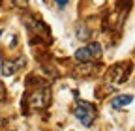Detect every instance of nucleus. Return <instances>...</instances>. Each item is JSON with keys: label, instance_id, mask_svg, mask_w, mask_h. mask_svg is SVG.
<instances>
[{"label": "nucleus", "instance_id": "obj_5", "mask_svg": "<svg viewBox=\"0 0 135 131\" xmlns=\"http://www.w3.org/2000/svg\"><path fill=\"white\" fill-rule=\"evenodd\" d=\"M25 66V58L21 56V58H17V60H6L4 64H2V75L4 77H9V75H13L17 69H21Z\"/></svg>", "mask_w": 135, "mask_h": 131}, {"label": "nucleus", "instance_id": "obj_2", "mask_svg": "<svg viewBox=\"0 0 135 131\" xmlns=\"http://www.w3.org/2000/svg\"><path fill=\"white\" fill-rule=\"evenodd\" d=\"M75 118L81 120V124H83L84 127H90L92 122H94V118H96V109H94V105H90V103H86V101H79L77 107H75Z\"/></svg>", "mask_w": 135, "mask_h": 131}, {"label": "nucleus", "instance_id": "obj_9", "mask_svg": "<svg viewBox=\"0 0 135 131\" xmlns=\"http://www.w3.org/2000/svg\"><path fill=\"white\" fill-rule=\"evenodd\" d=\"M88 49H90V53H92V58H94V60H99V58H101V45H99V43L92 41V43L88 45Z\"/></svg>", "mask_w": 135, "mask_h": 131}, {"label": "nucleus", "instance_id": "obj_10", "mask_svg": "<svg viewBox=\"0 0 135 131\" xmlns=\"http://www.w3.org/2000/svg\"><path fill=\"white\" fill-rule=\"evenodd\" d=\"M77 38H81V39H86L88 38V30L84 28V24H79L77 26Z\"/></svg>", "mask_w": 135, "mask_h": 131}, {"label": "nucleus", "instance_id": "obj_3", "mask_svg": "<svg viewBox=\"0 0 135 131\" xmlns=\"http://www.w3.org/2000/svg\"><path fill=\"white\" fill-rule=\"evenodd\" d=\"M124 68H126V64H116V66H113V68L109 69V73H107V79L111 80V83H113L114 86L122 84L124 80L128 79V75H129V69H124Z\"/></svg>", "mask_w": 135, "mask_h": 131}, {"label": "nucleus", "instance_id": "obj_1", "mask_svg": "<svg viewBox=\"0 0 135 131\" xmlns=\"http://www.w3.org/2000/svg\"><path fill=\"white\" fill-rule=\"evenodd\" d=\"M25 103L30 109H45L51 103V88L47 83H41L36 86V90H32L25 95Z\"/></svg>", "mask_w": 135, "mask_h": 131}, {"label": "nucleus", "instance_id": "obj_6", "mask_svg": "<svg viewBox=\"0 0 135 131\" xmlns=\"http://www.w3.org/2000/svg\"><path fill=\"white\" fill-rule=\"evenodd\" d=\"M131 103H133V95H131V94L116 95V97H113V99H111V107H113V109H124V107H128V105H131Z\"/></svg>", "mask_w": 135, "mask_h": 131}, {"label": "nucleus", "instance_id": "obj_7", "mask_svg": "<svg viewBox=\"0 0 135 131\" xmlns=\"http://www.w3.org/2000/svg\"><path fill=\"white\" fill-rule=\"evenodd\" d=\"M96 73V66L92 62H81V66H77L75 75L77 77H92Z\"/></svg>", "mask_w": 135, "mask_h": 131}, {"label": "nucleus", "instance_id": "obj_11", "mask_svg": "<svg viewBox=\"0 0 135 131\" xmlns=\"http://www.w3.org/2000/svg\"><path fill=\"white\" fill-rule=\"evenodd\" d=\"M55 2H56V6H58V8H66V4L70 2V0H55Z\"/></svg>", "mask_w": 135, "mask_h": 131}, {"label": "nucleus", "instance_id": "obj_4", "mask_svg": "<svg viewBox=\"0 0 135 131\" xmlns=\"http://www.w3.org/2000/svg\"><path fill=\"white\" fill-rule=\"evenodd\" d=\"M26 28L30 32H34L36 34V38H43V41H49L51 39V34H49V30L43 23L40 21H34V19H26Z\"/></svg>", "mask_w": 135, "mask_h": 131}, {"label": "nucleus", "instance_id": "obj_8", "mask_svg": "<svg viewBox=\"0 0 135 131\" xmlns=\"http://www.w3.org/2000/svg\"><path fill=\"white\" fill-rule=\"evenodd\" d=\"M75 60H79V62H90V60H94V58H92V53H90V49H88V47H81V49H77Z\"/></svg>", "mask_w": 135, "mask_h": 131}]
</instances>
